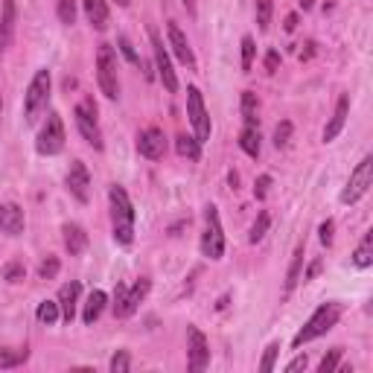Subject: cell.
Segmentation results:
<instances>
[{"label": "cell", "mask_w": 373, "mask_h": 373, "mask_svg": "<svg viewBox=\"0 0 373 373\" xmlns=\"http://www.w3.org/2000/svg\"><path fill=\"white\" fill-rule=\"evenodd\" d=\"M353 265L356 269H370L373 265V231H367L362 236V242H358L356 254H353Z\"/></svg>", "instance_id": "cb8c5ba5"}, {"label": "cell", "mask_w": 373, "mask_h": 373, "mask_svg": "<svg viewBox=\"0 0 373 373\" xmlns=\"http://www.w3.org/2000/svg\"><path fill=\"white\" fill-rule=\"evenodd\" d=\"M347 114H350V93H341L338 102H336V111H332L329 123H327V128H324V143H332V140L341 135L344 123H347Z\"/></svg>", "instance_id": "2e32d148"}, {"label": "cell", "mask_w": 373, "mask_h": 373, "mask_svg": "<svg viewBox=\"0 0 373 373\" xmlns=\"http://www.w3.org/2000/svg\"><path fill=\"white\" fill-rule=\"evenodd\" d=\"M23 210L18 204H0V233H6V236H18L23 233Z\"/></svg>", "instance_id": "e0dca14e"}, {"label": "cell", "mask_w": 373, "mask_h": 373, "mask_svg": "<svg viewBox=\"0 0 373 373\" xmlns=\"http://www.w3.org/2000/svg\"><path fill=\"white\" fill-rule=\"evenodd\" d=\"M76 126L82 131V137L93 146V149H102V131H99V123H97V102L93 99H82L76 105Z\"/></svg>", "instance_id": "9c48e42d"}, {"label": "cell", "mask_w": 373, "mask_h": 373, "mask_svg": "<svg viewBox=\"0 0 373 373\" xmlns=\"http://www.w3.org/2000/svg\"><path fill=\"white\" fill-rule=\"evenodd\" d=\"M117 3H119V6H128V0H117Z\"/></svg>", "instance_id": "f907efd6"}, {"label": "cell", "mask_w": 373, "mask_h": 373, "mask_svg": "<svg viewBox=\"0 0 373 373\" xmlns=\"http://www.w3.org/2000/svg\"><path fill=\"white\" fill-rule=\"evenodd\" d=\"M56 12H59V21L64 26L76 23V0H56Z\"/></svg>", "instance_id": "f546056e"}, {"label": "cell", "mask_w": 373, "mask_h": 373, "mask_svg": "<svg viewBox=\"0 0 373 373\" xmlns=\"http://www.w3.org/2000/svg\"><path fill=\"white\" fill-rule=\"evenodd\" d=\"M30 358V350L26 347H9V350H0V367L9 370V367H18Z\"/></svg>", "instance_id": "4316f807"}, {"label": "cell", "mask_w": 373, "mask_h": 373, "mask_svg": "<svg viewBox=\"0 0 373 373\" xmlns=\"http://www.w3.org/2000/svg\"><path fill=\"white\" fill-rule=\"evenodd\" d=\"M289 140H291V123H289V119H283V123L274 128V146H277V149H286Z\"/></svg>", "instance_id": "e575fe53"}, {"label": "cell", "mask_w": 373, "mask_h": 373, "mask_svg": "<svg viewBox=\"0 0 373 373\" xmlns=\"http://www.w3.org/2000/svg\"><path fill=\"white\" fill-rule=\"evenodd\" d=\"M175 149H178L181 157H186V161H198V157H202V143H198L195 137H190V135H178L175 137Z\"/></svg>", "instance_id": "484cf974"}, {"label": "cell", "mask_w": 373, "mask_h": 373, "mask_svg": "<svg viewBox=\"0 0 373 373\" xmlns=\"http://www.w3.org/2000/svg\"><path fill=\"white\" fill-rule=\"evenodd\" d=\"M61 233H64V248L70 251V257H79V254H82V251L88 248V233H85L82 224L68 222Z\"/></svg>", "instance_id": "ffe728a7"}, {"label": "cell", "mask_w": 373, "mask_h": 373, "mask_svg": "<svg viewBox=\"0 0 373 373\" xmlns=\"http://www.w3.org/2000/svg\"><path fill=\"white\" fill-rule=\"evenodd\" d=\"M269 224H271V216H269V213H260V216H257V222H254V224H251V236H248V239H251V242H254V245H257V242H260V239L265 236V231H269Z\"/></svg>", "instance_id": "1f68e13d"}, {"label": "cell", "mask_w": 373, "mask_h": 373, "mask_svg": "<svg viewBox=\"0 0 373 373\" xmlns=\"http://www.w3.org/2000/svg\"><path fill=\"white\" fill-rule=\"evenodd\" d=\"M332 231H336V222H332V219H327L321 228H318V233H321V242H324V245H332Z\"/></svg>", "instance_id": "b9f144b4"}, {"label": "cell", "mask_w": 373, "mask_h": 373, "mask_svg": "<svg viewBox=\"0 0 373 373\" xmlns=\"http://www.w3.org/2000/svg\"><path fill=\"white\" fill-rule=\"evenodd\" d=\"M341 312H344V306L341 303H321L318 309L312 312V318L306 321L303 327H300V332L295 338H291V347H300V344H306V341H315L318 336H324V332H329L332 327L338 324V318H341Z\"/></svg>", "instance_id": "7a4b0ae2"}, {"label": "cell", "mask_w": 373, "mask_h": 373, "mask_svg": "<svg viewBox=\"0 0 373 373\" xmlns=\"http://www.w3.org/2000/svg\"><path fill=\"white\" fill-rule=\"evenodd\" d=\"M137 152L143 157H149V161H157V157H164L166 152V137L161 128H146L137 135Z\"/></svg>", "instance_id": "4fadbf2b"}, {"label": "cell", "mask_w": 373, "mask_h": 373, "mask_svg": "<svg viewBox=\"0 0 373 373\" xmlns=\"http://www.w3.org/2000/svg\"><path fill=\"white\" fill-rule=\"evenodd\" d=\"M303 254H306V242H300L295 248V257H291V265H289V274H286V286H283V298H289L295 286L300 283V271H303Z\"/></svg>", "instance_id": "44dd1931"}, {"label": "cell", "mask_w": 373, "mask_h": 373, "mask_svg": "<svg viewBox=\"0 0 373 373\" xmlns=\"http://www.w3.org/2000/svg\"><path fill=\"white\" fill-rule=\"evenodd\" d=\"M239 146L248 157H260V128L257 126H245L239 131Z\"/></svg>", "instance_id": "d4e9b609"}, {"label": "cell", "mask_w": 373, "mask_h": 373, "mask_svg": "<svg viewBox=\"0 0 373 373\" xmlns=\"http://www.w3.org/2000/svg\"><path fill=\"white\" fill-rule=\"evenodd\" d=\"M321 265H324L321 260H312V265H309V269H306V271H303V277H300V280H315V274H318V271H321Z\"/></svg>", "instance_id": "ee69618b"}, {"label": "cell", "mask_w": 373, "mask_h": 373, "mask_svg": "<svg viewBox=\"0 0 373 373\" xmlns=\"http://www.w3.org/2000/svg\"><path fill=\"white\" fill-rule=\"evenodd\" d=\"M149 41H152V52H155V68H157V76H161V82L169 93H175L178 90V76L175 70H172V59H169V52L164 50V41H161V35H157L155 30H149Z\"/></svg>", "instance_id": "8fae6325"}, {"label": "cell", "mask_w": 373, "mask_h": 373, "mask_svg": "<svg viewBox=\"0 0 373 373\" xmlns=\"http://www.w3.org/2000/svg\"><path fill=\"white\" fill-rule=\"evenodd\" d=\"M15 21H18L15 0H3V6H0V52L9 50L12 38H15Z\"/></svg>", "instance_id": "9a60e30c"}, {"label": "cell", "mask_w": 373, "mask_h": 373, "mask_svg": "<svg viewBox=\"0 0 373 373\" xmlns=\"http://www.w3.org/2000/svg\"><path fill=\"white\" fill-rule=\"evenodd\" d=\"M26 277V269H23V262L18 260H12L3 265V280H9V283H21V280Z\"/></svg>", "instance_id": "836d02e7"}, {"label": "cell", "mask_w": 373, "mask_h": 373, "mask_svg": "<svg viewBox=\"0 0 373 373\" xmlns=\"http://www.w3.org/2000/svg\"><path fill=\"white\" fill-rule=\"evenodd\" d=\"M79 295H82V286H79L76 280H73V283H64V286H61V291H59V309H61V318H64L68 324L76 318Z\"/></svg>", "instance_id": "ac0fdd59"}, {"label": "cell", "mask_w": 373, "mask_h": 373, "mask_svg": "<svg viewBox=\"0 0 373 373\" xmlns=\"http://www.w3.org/2000/svg\"><path fill=\"white\" fill-rule=\"evenodd\" d=\"M271 9H274L271 0H257V26L262 32L269 30V23H271Z\"/></svg>", "instance_id": "d6a6232c"}, {"label": "cell", "mask_w": 373, "mask_h": 373, "mask_svg": "<svg viewBox=\"0 0 373 373\" xmlns=\"http://www.w3.org/2000/svg\"><path fill=\"white\" fill-rule=\"evenodd\" d=\"M166 35H169V44H172V52L178 56L181 64H186L190 70H195V56H193V47L190 41H186V35L181 32V26L175 21H169L166 23Z\"/></svg>", "instance_id": "5bb4252c"}, {"label": "cell", "mask_w": 373, "mask_h": 373, "mask_svg": "<svg viewBox=\"0 0 373 373\" xmlns=\"http://www.w3.org/2000/svg\"><path fill=\"white\" fill-rule=\"evenodd\" d=\"M181 3L186 6V12H190V15H195V0H181Z\"/></svg>", "instance_id": "c3c4849f"}, {"label": "cell", "mask_w": 373, "mask_h": 373, "mask_svg": "<svg viewBox=\"0 0 373 373\" xmlns=\"http://www.w3.org/2000/svg\"><path fill=\"white\" fill-rule=\"evenodd\" d=\"M0 111H3V99H0Z\"/></svg>", "instance_id": "816d5d0a"}, {"label": "cell", "mask_w": 373, "mask_h": 373, "mask_svg": "<svg viewBox=\"0 0 373 373\" xmlns=\"http://www.w3.org/2000/svg\"><path fill=\"white\" fill-rule=\"evenodd\" d=\"M126 370H131V356L126 350H117L111 356V373H126Z\"/></svg>", "instance_id": "74e56055"}, {"label": "cell", "mask_w": 373, "mask_h": 373, "mask_svg": "<svg viewBox=\"0 0 373 373\" xmlns=\"http://www.w3.org/2000/svg\"><path fill=\"white\" fill-rule=\"evenodd\" d=\"M35 318L41 324H47V327H52L61 318V309H59V300H44V303H38V312H35Z\"/></svg>", "instance_id": "83f0119b"}, {"label": "cell", "mask_w": 373, "mask_h": 373, "mask_svg": "<svg viewBox=\"0 0 373 373\" xmlns=\"http://www.w3.org/2000/svg\"><path fill=\"white\" fill-rule=\"evenodd\" d=\"M186 117H190V126L195 131V140L204 143L210 137V117L204 111V99H202V90L195 85L186 88Z\"/></svg>", "instance_id": "ba28073f"}, {"label": "cell", "mask_w": 373, "mask_h": 373, "mask_svg": "<svg viewBox=\"0 0 373 373\" xmlns=\"http://www.w3.org/2000/svg\"><path fill=\"white\" fill-rule=\"evenodd\" d=\"M341 356H344V347H332V350L321 358V365H318V373H332V370L341 365Z\"/></svg>", "instance_id": "4dcf8cb0"}, {"label": "cell", "mask_w": 373, "mask_h": 373, "mask_svg": "<svg viewBox=\"0 0 373 373\" xmlns=\"http://www.w3.org/2000/svg\"><path fill=\"white\" fill-rule=\"evenodd\" d=\"M149 277H140L135 286L126 289V300H123V312H119V318H128V315H135L137 312V306L143 303V298L149 295Z\"/></svg>", "instance_id": "d6986e66"}, {"label": "cell", "mask_w": 373, "mask_h": 373, "mask_svg": "<svg viewBox=\"0 0 373 373\" xmlns=\"http://www.w3.org/2000/svg\"><path fill=\"white\" fill-rule=\"evenodd\" d=\"M204 222H207V228L202 233V254L207 260H222V254H224V231H222L219 210L213 204H207V210H204Z\"/></svg>", "instance_id": "5b68a950"}, {"label": "cell", "mask_w": 373, "mask_h": 373, "mask_svg": "<svg viewBox=\"0 0 373 373\" xmlns=\"http://www.w3.org/2000/svg\"><path fill=\"white\" fill-rule=\"evenodd\" d=\"M117 44H119V52H123V56H126L131 64H140V56L135 52V47H131V41H128L126 35H119V38H117Z\"/></svg>", "instance_id": "ab89813d"}, {"label": "cell", "mask_w": 373, "mask_h": 373, "mask_svg": "<svg viewBox=\"0 0 373 373\" xmlns=\"http://www.w3.org/2000/svg\"><path fill=\"white\" fill-rule=\"evenodd\" d=\"M370 184H373V157L365 155L362 161L356 164V169L350 172L347 186L341 190V202H344V204H356L358 198H362V195L370 190Z\"/></svg>", "instance_id": "8992f818"}, {"label": "cell", "mask_w": 373, "mask_h": 373, "mask_svg": "<svg viewBox=\"0 0 373 373\" xmlns=\"http://www.w3.org/2000/svg\"><path fill=\"white\" fill-rule=\"evenodd\" d=\"M50 85H52L50 70H38V73L32 76L30 88H26V93H23V117H26V123H35L38 114L47 108Z\"/></svg>", "instance_id": "3957f363"}, {"label": "cell", "mask_w": 373, "mask_h": 373, "mask_svg": "<svg viewBox=\"0 0 373 373\" xmlns=\"http://www.w3.org/2000/svg\"><path fill=\"white\" fill-rule=\"evenodd\" d=\"M254 52H257L254 38L245 35V38H242V70H245V73L251 70V64H254Z\"/></svg>", "instance_id": "8d00e7d4"}, {"label": "cell", "mask_w": 373, "mask_h": 373, "mask_svg": "<svg viewBox=\"0 0 373 373\" xmlns=\"http://www.w3.org/2000/svg\"><path fill=\"white\" fill-rule=\"evenodd\" d=\"M300 6H303V9H312V6H315V0H300Z\"/></svg>", "instance_id": "681fc988"}, {"label": "cell", "mask_w": 373, "mask_h": 373, "mask_svg": "<svg viewBox=\"0 0 373 373\" xmlns=\"http://www.w3.org/2000/svg\"><path fill=\"white\" fill-rule=\"evenodd\" d=\"M242 117H245V126H257V93L251 90L242 93Z\"/></svg>", "instance_id": "f1b7e54d"}, {"label": "cell", "mask_w": 373, "mask_h": 373, "mask_svg": "<svg viewBox=\"0 0 373 373\" xmlns=\"http://www.w3.org/2000/svg\"><path fill=\"white\" fill-rule=\"evenodd\" d=\"M277 353H280V344H277V341H274V344H269V347H265V356H262V362H260V370H262V373H271V370H274Z\"/></svg>", "instance_id": "f35d334b"}, {"label": "cell", "mask_w": 373, "mask_h": 373, "mask_svg": "<svg viewBox=\"0 0 373 373\" xmlns=\"http://www.w3.org/2000/svg\"><path fill=\"white\" fill-rule=\"evenodd\" d=\"M286 32H295V26H298V12H291V15H286Z\"/></svg>", "instance_id": "bcb514c9"}, {"label": "cell", "mask_w": 373, "mask_h": 373, "mask_svg": "<svg viewBox=\"0 0 373 373\" xmlns=\"http://www.w3.org/2000/svg\"><path fill=\"white\" fill-rule=\"evenodd\" d=\"M85 15L93 30H105L108 26V6H105V0H85Z\"/></svg>", "instance_id": "603a6c76"}, {"label": "cell", "mask_w": 373, "mask_h": 373, "mask_svg": "<svg viewBox=\"0 0 373 373\" xmlns=\"http://www.w3.org/2000/svg\"><path fill=\"white\" fill-rule=\"evenodd\" d=\"M269 190H271V175H260V178H257V184H254V195L262 202V198L269 195Z\"/></svg>", "instance_id": "60d3db41"}, {"label": "cell", "mask_w": 373, "mask_h": 373, "mask_svg": "<svg viewBox=\"0 0 373 373\" xmlns=\"http://www.w3.org/2000/svg\"><path fill=\"white\" fill-rule=\"evenodd\" d=\"M277 68H280V52L277 50H269V52H265V70L277 73Z\"/></svg>", "instance_id": "7bdbcfd3"}, {"label": "cell", "mask_w": 373, "mask_h": 373, "mask_svg": "<svg viewBox=\"0 0 373 373\" xmlns=\"http://www.w3.org/2000/svg\"><path fill=\"white\" fill-rule=\"evenodd\" d=\"M210 365V344L198 327H186V367L193 373L204 370Z\"/></svg>", "instance_id": "30bf717a"}, {"label": "cell", "mask_w": 373, "mask_h": 373, "mask_svg": "<svg viewBox=\"0 0 373 373\" xmlns=\"http://www.w3.org/2000/svg\"><path fill=\"white\" fill-rule=\"evenodd\" d=\"M35 149H38V155H59L64 149V123L56 111L47 114L41 131H38Z\"/></svg>", "instance_id": "52a82bcc"}, {"label": "cell", "mask_w": 373, "mask_h": 373, "mask_svg": "<svg viewBox=\"0 0 373 373\" xmlns=\"http://www.w3.org/2000/svg\"><path fill=\"white\" fill-rule=\"evenodd\" d=\"M303 367H306V356H298L286 365V373H295V370H303Z\"/></svg>", "instance_id": "f6af8a7d"}, {"label": "cell", "mask_w": 373, "mask_h": 373, "mask_svg": "<svg viewBox=\"0 0 373 373\" xmlns=\"http://www.w3.org/2000/svg\"><path fill=\"white\" fill-rule=\"evenodd\" d=\"M105 303H108V298H105V291L93 289L90 295H88V300H85V309H82V321H85V324H93V321H99V315H102V309H105Z\"/></svg>", "instance_id": "7402d4cb"}, {"label": "cell", "mask_w": 373, "mask_h": 373, "mask_svg": "<svg viewBox=\"0 0 373 373\" xmlns=\"http://www.w3.org/2000/svg\"><path fill=\"white\" fill-rule=\"evenodd\" d=\"M59 269H61L59 257H47L41 265H38V277H41V280H52V277L59 274Z\"/></svg>", "instance_id": "d590c367"}, {"label": "cell", "mask_w": 373, "mask_h": 373, "mask_svg": "<svg viewBox=\"0 0 373 373\" xmlns=\"http://www.w3.org/2000/svg\"><path fill=\"white\" fill-rule=\"evenodd\" d=\"M97 79H99V90L108 99L119 97V76H117V52L111 44H99L97 52Z\"/></svg>", "instance_id": "277c9868"}, {"label": "cell", "mask_w": 373, "mask_h": 373, "mask_svg": "<svg viewBox=\"0 0 373 373\" xmlns=\"http://www.w3.org/2000/svg\"><path fill=\"white\" fill-rule=\"evenodd\" d=\"M303 47H306V50H300V59H309L312 52H315V44H312V41H306Z\"/></svg>", "instance_id": "7dc6e473"}, {"label": "cell", "mask_w": 373, "mask_h": 373, "mask_svg": "<svg viewBox=\"0 0 373 373\" xmlns=\"http://www.w3.org/2000/svg\"><path fill=\"white\" fill-rule=\"evenodd\" d=\"M68 190L76 202H88L90 198V175H88V166L82 161H73L68 169Z\"/></svg>", "instance_id": "7c38bea8"}, {"label": "cell", "mask_w": 373, "mask_h": 373, "mask_svg": "<svg viewBox=\"0 0 373 373\" xmlns=\"http://www.w3.org/2000/svg\"><path fill=\"white\" fill-rule=\"evenodd\" d=\"M111 198V228H114V239L119 245H131L135 239V207H131V198L119 184H114L108 190Z\"/></svg>", "instance_id": "6da1fadb"}]
</instances>
